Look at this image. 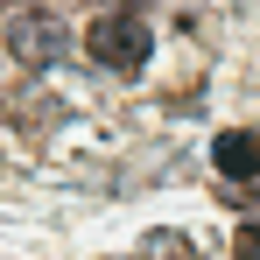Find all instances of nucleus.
<instances>
[{"label": "nucleus", "mask_w": 260, "mask_h": 260, "mask_svg": "<svg viewBox=\"0 0 260 260\" xmlns=\"http://www.w3.org/2000/svg\"><path fill=\"white\" fill-rule=\"evenodd\" d=\"M91 63H106L113 78H134L155 49V21H148V0H91V28H85Z\"/></svg>", "instance_id": "obj_1"}, {"label": "nucleus", "mask_w": 260, "mask_h": 260, "mask_svg": "<svg viewBox=\"0 0 260 260\" xmlns=\"http://www.w3.org/2000/svg\"><path fill=\"white\" fill-rule=\"evenodd\" d=\"M7 49H14L28 71H56V63L71 56V28H63L49 7H43V14L28 7V14H14V28H7Z\"/></svg>", "instance_id": "obj_2"}, {"label": "nucleus", "mask_w": 260, "mask_h": 260, "mask_svg": "<svg viewBox=\"0 0 260 260\" xmlns=\"http://www.w3.org/2000/svg\"><path fill=\"white\" fill-rule=\"evenodd\" d=\"M211 162H218V176H232V183H253V176H260V134H246V127L218 134Z\"/></svg>", "instance_id": "obj_3"}, {"label": "nucleus", "mask_w": 260, "mask_h": 260, "mask_svg": "<svg viewBox=\"0 0 260 260\" xmlns=\"http://www.w3.org/2000/svg\"><path fill=\"white\" fill-rule=\"evenodd\" d=\"M134 260H197V246H190L183 232H169V225H162V232H148V239L134 246Z\"/></svg>", "instance_id": "obj_4"}, {"label": "nucleus", "mask_w": 260, "mask_h": 260, "mask_svg": "<svg viewBox=\"0 0 260 260\" xmlns=\"http://www.w3.org/2000/svg\"><path fill=\"white\" fill-rule=\"evenodd\" d=\"M232 260H260V225H239V239H232Z\"/></svg>", "instance_id": "obj_5"}]
</instances>
